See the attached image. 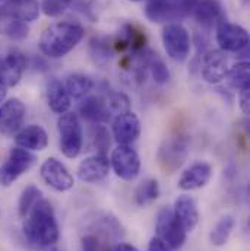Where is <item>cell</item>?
I'll list each match as a JSON object with an SVG mask.
<instances>
[{"label": "cell", "instance_id": "83f0119b", "mask_svg": "<svg viewBox=\"0 0 250 251\" xmlns=\"http://www.w3.org/2000/svg\"><path fill=\"white\" fill-rule=\"evenodd\" d=\"M225 77L228 79V83L237 91H242L245 88H250L249 62L242 60V62L236 63L234 66H231V69H228Z\"/></svg>", "mask_w": 250, "mask_h": 251}, {"label": "cell", "instance_id": "484cf974", "mask_svg": "<svg viewBox=\"0 0 250 251\" xmlns=\"http://www.w3.org/2000/svg\"><path fill=\"white\" fill-rule=\"evenodd\" d=\"M143 59H145L146 69L149 70L151 76L154 77V80L158 85H166L170 80V70L157 53H154L151 50H145Z\"/></svg>", "mask_w": 250, "mask_h": 251}, {"label": "cell", "instance_id": "7bdbcfd3", "mask_svg": "<svg viewBox=\"0 0 250 251\" xmlns=\"http://www.w3.org/2000/svg\"><path fill=\"white\" fill-rule=\"evenodd\" d=\"M0 215H1V212H0Z\"/></svg>", "mask_w": 250, "mask_h": 251}, {"label": "cell", "instance_id": "b9f144b4", "mask_svg": "<svg viewBox=\"0 0 250 251\" xmlns=\"http://www.w3.org/2000/svg\"><path fill=\"white\" fill-rule=\"evenodd\" d=\"M168 1H174V0H168Z\"/></svg>", "mask_w": 250, "mask_h": 251}, {"label": "cell", "instance_id": "ffe728a7", "mask_svg": "<svg viewBox=\"0 0 250 251\" xmlns=\"http://www.w3.org/2000/svg\"><path fill=\"white\" fill-rule=\"evenodd\" d=\"M194 19L203 26H217L224 18V6L221 0H197L193 9Z\"/></svg>", "mask_w": 250, "mask_h": 251}, {"label": "cell", "instance_id": "1f68e13d", "mask_svg": "<svg viewBox=\"0 0 250 251\" xmlns=\"http://www.w3.org/2000/svg\"><path fill=\"white\" fill-rule=\"evenodd\" d=\"M89 51L92 59L98 64H106L113 56V47L106 38H92L89 43Z\"/></svg>", "mask_w": 250, "mask_h": 251}, {"label": "cell", "instance_id": "836d02e7", "mask_svg": "<svg viewBox=\"0 0 250 251\" xmlns=\"http://www.w3.org/2000/svg\"><path fill=\"white\" fill-rule=\"evenodd\" d=\"M106 102L110 113H114L117 116L130 111V100L123 92H110Z\"/></svg>", "mask_w": 250, "mask_h": 251}, {"label": "cell", "instance_id": "d6a6232c", "mask_svg": "<svg viewBox=\"0 0 250 251\" xmlns=\"http://www.w3.org/2000/svg\"><path fill=\"white\" fill-rule=\"evenodd\" d=\"M81 251H109V243L106 234H86L81 240Z\"/></svg>", "mask_w": 250, "mask_h": 251}, {"label": "cell", "instance_id": "f546056e", "mask_svg": "<svg viewBox=\"0 0 250 251\" xmlns=\"http://www.w3.org/2000/svg\"><path fill=\"white\" fill-rule=\"evenodd\" d=\"M43 199V191L35 186H28L21 193L19 201H18V213L21 218H25L28 212Z\"/></svg>", "mask_w": 250, "mask_h": 251}, {"label": "cell", "instance_id": "7402d4cb", "mask_svg": "<svg viewBox=\"0 0 250 251\" xmlns=\"http://www.w3.org/2000/svg\"><path fill=\"white\" fill-rule=\"evenodd\" d=\"M3 6L13 18L25 24L34 22L41 10L38 0H6Z\"/></svg>", "mask_w": 250, "mask_h": 251}, {"label": "cell", "instance_id": "277c9868", "mask_svg": "<svg viewBox=\"0 0 250 251\" xmlns=\"http://www.w3.org/2000/svg\"><path fill=\"white\" fill-rule=\"evenodd\" d=\"M190 139L186 134H176L163 142L158 149L157 159L166 174H174L186 162L189 156Z\"/></svg>", "mask_w": 250, "mask_h": 251}, {"label": "cell", "instance_id": "ab89813d", "mask_svg": "<svg viewBox=\"0 0 250 251\" xmlns=\"http://www.w3.org/2000/svg\"><path fill=\"white\" fill-rule=\"evenodd\" d=\"M132 1H142V0H132Z\"/></svg>", "mask_w": 250, "mask_h": 251}, {"label": "cell", "instance_id": "60d3db41", "mask_svg": "<svg viewBox=\"0 0 250 251\" xmlns=\"http://www.w3.org/2000/svg\"><path fill=\"white\" fill-rule=\"evenodd\" d=\"M0 1H1V3H4V1H6V0H0Z\"/></svg>", "mask_w": 250, "mask_h": 251}, {"label": "cell", "instance_id": "8992f818", "mask_svg": "<svg viewBox=\"0 0 250 251\" xmlns=\"http://www.w3.org/2000/svg\"><path fill=\"white\" fill-rule=\"evenodd\" d=\"M155 231H157V237L161 238L171 250L182 249L186 241L188 232L180 224V221L176 218L173 209L170 207H163L158 212Z\"/></svg>", "mask_w": 250, "mask_h": 251}, {"label": "cell", "instance_id": "74e56055", "mask_svg": "<svg viewBox=\"0 0 250 251\" xmlns=\"http://www.w3.org/2000/svg\"><path fill=\"white\" fill-rule=\"evenodd\" d=\"M113 251H139L135 246H132V244H127V243H120V244H117L116 247H114V250Z\"/></svg>", "mask_w": 250, "mask_h": 251}, {"label": "cell", "instance_id": "5bb4252c", "mask_svg": "<svg viewBox=\"0 0 250 251\" xmlns=\"http://www.w3.org/2000/svg\"><path fill=\"white\" fill-rule=\"evenodd\" d=\"M27 66L28 60L19 50H10L4 57H0V79L7 88H13L21 82Z\"/></svg>", "mask_w": 250, "mask_h": 251}, {"label": "cell", "instance_id": "4dcf8cb0", "mask_svg": "<svg viewBox=\"0 0 250 251\" xmlns=\"http://www.w3.org/2000/svg\"><path fill=\"white\" fill-rule=\"evenodd\" d=\"M79 3H82V0H44L40 4V9L49 18H57L64 13L66 9L69 7H73V9L79 7Z\"/></svg>", "mask_w": 250, "mask_h": 251}, {"label": "cell", "instance_id": "7a4b0ae2", "mask_svg": "<svg viewBox=\"0 0 250 251\" xmlns=\"http://www.w3.org/2000/svg\"><path fill=\"white\" fill-rule=\"evenodd\" d=\"M85 29L79 24L56 22L47 26L38 41L41 53L50 59H60L69 54L83 38Z\"/></svg>", "mask_w": 250, "mask_h": 251}, {"label": "cell", "instance_id": "5b68a950", "mask_svg": "<svg viewBox=\"0 0 250 251\" xmlns=\"http://www.w3.org/2000/svg\"><path fill=\"white\" fill-rule=\"evenodd\" d=\"M57 130H59V137H60L62 153L69 159L76 158L81 153L82 143H83L79 117L70 111L64 113L57 120Z\"/></svg>", "mask_w": 250, "mask_h": 251}, {"label": "cell", "instance_id": "7c38bea8", "mask_svg": "<svg viewBox=\"0 0 250 251\" xmlns=\"http://www.w3.org/2000/svg\"><path fill=\"white\" fill-rule=\"evenodd\" d=\"M40 174L44 183L56 191H67L75 184L69 170L56 158L46 159L40 168Z\"/></svg>", "mask_w": 250, "mask_h": 251}, {"label": "cell", "instance_id": "d6986e66", "mask_svg": "<svg viewBox=\"0 0 250 251\" xmlns=\"http://www.w3.org/2000/svg\"><path fill=\"white\" fill-rule=\"evenodd\" d=\"M79 114L82 116V119L94 125L107 123L111 117V113L107 107L106 100L97 95L82 98V102L79 105Z\"/></svg>", "mask_w": 250, "mask_h": 251}, {"label": "cell", "instance_id": "2e32d148", "mask_svg": "<svg viewBox=\"0 0 250 251\" xmlns=\"http://www.w3.org/2000/svg\"><path fill=\"white\" fill-rule=\"evenodd\" d=\"M111 128H113V137L119 145H130L140 134V120L135 113L127 111L116 116Z\"/></svg>", "mask_w": 250, "mask_h": 251}, {"label": "cell", "instance_id": "ba28073f", "mask_svg": "<svg viewBox=\"0 0 250 251\" xmlns=\"http://www.w3.org/2000/svg\"><path fill=\"white\" fill-rule=\"evenodd\" d=\"M163 44L167 56L177 63H183L190 53V35L188 29L180 24H168L161 32Z\"/></svg>", "mask_w": 250, "mask_h": 251}, {"label": "cell", "instance_id": "f1b7e54d", "mask_svg": "<svg viewBox=\"0 0 250 251\" xmlns=\"http://www.w3.org/2000/svg\"><path fill=\"white\" fill-rule=\"evenodd\" d=\"M160 197V184L154 178H148L139 184L135 191V203L138 206H146Z\"/></svg>", "mask_w": 250, "mask_h": 251}, {"label": "cell", "instance_id": "ac0fdd59", "mask_svg": "<svg viewBox=\"0 0 250 251\" xmlns=\"http://www.w3.org/2000/svg\"><path fill=\"white\" fill-rule=\"evenodd\" d=\"M211 177H212V167L208 162L205 161L194 162L182 174L179 180V188L190 191V190L205 187L209 183Z\"/></svg>", "mask_w": 250, "mask_h": 251}, {"label": "cell", "instance_id": "30bf717a", "mask_svg": "<svg viewBox=\"0 0 250 251\" xmlns=\"http://www.w3.org/2000/svg\"><path fill=\"white\" fill-rule=\"evenodd\" d=\"M217 43L221 51L240 53L249 49V32L243 26L222 19L217 24Z\"/></svg>", "mask_w": 250, "mask_h": 251}, {"label": "cell", "instance_id": "d590c367", "mask_svg": "<svg viewBox=\"0 0 250 251\" xmlns=\"http://www.w3.org/2000/svg\"><path fill=\"white\" fill-rule=\"evenodd\" d=\"M239 105L243 114H250V88H245L239 91Z\"/></svg>", "mask_w": 250, "mask_h": 251}, {"label": "cell", "instance_id": "4fadbf2b", "mask_svg": "<svg viewBox=\"0 0 250 251\" xmlns=\"http://www.w3.org/2000/svg\"><path fill=\"white\" fill-rule=\"evenodd\" d=\"M200 73L208 83H220L228 72V59L221 50H209L203 53L200 60Z\"/></svg>", "mask_w": 250, "mask_h": 251}, {"label": "cell", "instance_id": "52a82bcc", "mask_svg": "<svg viewBox=\"0 0 250 251\" xmlns=\"http://www.w3.org/2000/svg\"><path fill=\"white\" fill-rule=\"evenodd\" d=\"M35 162V156L19 146L10 149L7 159L0 165V186L9 187L21 176H24Z\"/></svg>", "mask_w": 250, "mask_h": 251}, {"label": "cell", "instance_id": "603a6c76", "mask_svg": "<svg viewBox=\"0 0 250 251\" xmlns=\"http://www.w3.org/2000/svg\"><path fill=\"white\" fill-rule=\"evenodd\" d=\"M70 95L67 94L64 85L57 79H52L47 85V104L50 110L56 114H64L70 108Z\"/></svg>", "mask_w": 250, "mask_h": 251}, {"label": "cell", "instance_id": "e575fe53", "mask_svg": "<svg viewBox=\"0 0 250 251\" xmlns=\"http://www.w3.org/2000/svg\"><path fill=\"white\" fill-rule=\"evenodd\" d=\"M110 137L111 136H110L109 130L104 126H95V130H94V146L97 148V153L107 155V152L110 149V145H111V139Z\"/></svg>", "mask_w": 250, "mask_h": 251}, {"label": "cell", "instance_id": "e0dca14e", "mask_svg": "<svg viewBox=\"0 0 250 251\" xmlns=\"http://www.w3.org/2000/svg\"><path fill=\"white\" fill-rule=\"evenodd\" d=\"M16 146L27 149L29 152H40L44 151L49 145V134L47 131L38 125H29L22 127L15 134Z\"/></svg>", "mask_w": 250, "mask_h": 251}, {"label": "cell", "instance_id": "3957f363", "mask_svg": "<svg viewBox=\"0 0 250 251\" xmlns=\"http://www.w3.org/2000/svg\"><path fill=\"white\" fill-rule=\"evenodd\" d=\"M197 0H151L145 7V16L154 24H177L193 12Z\"/></svg>", "mask_w": 250, "mask_h": 251}, {"label": "cell", "instance_id": "6da1fadb", "mask_svg": "<svg viewBox=\"0 0 250 251\" xmlns=\"http://www.w3.org/2000/svg\"><path fill=\"white\" fill-rule=\"evenodd\" d=\"M24 219V235L31 246L37 249H47L57 243L59 224L53 204L49 200L41 199Z\"/></svg>", "mask_w": 250, "mask_h": 251}, {"label": "cell", "instance_id": "cb8c5ba5", "mask_svg": "<svg viewBox=\"0 0 250 251\" xmlns=\"http://www.w3.org/2000/svg\"><path fill=\"white\" fill-rule=\"evenodd\" d=\"M29 34V28L25 22L13 18L1 4L0 6V35H6L12 40H24Z\"/></svg>", "mask_w": 250, "mask_h": 251}, {"label": "cell", "instance_id": "8fae6325", "mask_svg": "<svg viewBox=\"0 0 250 251\" xmlns=\"http://www.w3.org/2000/svg\"><path fill=\"white\" fill-rule=\"evenodd\" d=\"M27 107L19 98H9L0 104V133L15 136L24 125Z\"/></svg>", "mask_w": 250, "mask_h": 251}, {"label": "cell", "instance_id": "44dd1931", "mask_svg": "<svg viewBox=\"0 0 250 251\" xmlns=\"http://www.w3.org/2000/svg\"><path fill=\"white\" fill-rule=\"evenodd\" d=\"M176 218L180 221V224L183 225V228L186 229V232H192L197 222H199V210H197V203L196 200L188 196H179L174 201V209H173Z\"/></svg>", "mask_w": 250, "mask_h": 251}, {"label": "cell", "instance_id": "d4e9b609", "mask_svg": "<svg viewBox=\"0 0 250 251\" xmlns=\"http://www.w3.org/2000/svg\"><path fill=\"white\" fill-rule=\"evenodd\" d=\"M67 94L70 95V98L75 100H82L85 98L94 88V82L89 76L82 75V73H75L70 75L66 79V85H64Z\"/></svg>", "mask_w": 250, "mask_h": 251}, {"label": "cell", "instance_id": "9a60e30c", "mask_svg": "<svg viewBox=\"0 0 250 251\" xmlns=\"http://www.w3.org/2000/svg\"><path fill=\"white\" fill-rule=\"evenodd\" d=\"M110 173V159L107 155L95 153L85 158L78 167V177L83 183L103 181Z\"/></svg>", "mask_w": 250, "mask_h": 251}, {"label": "cell", "instance_id": "8d00e7d4", "mask_svg": "<svg viewBox=\"0 0 250 251\" xmlns=\"http://www.w3.org/2000/svg\"><path fill=\"white\" fill-rule=\"evenodd\" d=\"M148 251H171V249L161 238L154 237L148 244Z\"/></svg>", "mask_w": 250, "mask_h": 251}, {"label": "cell", "instance_id": "f35d334b", "mask_svg": "<svg viewBox=\"0 0 250 251\" xmlns=\"http://www.w3.org/2000/svg\"><path fill=\"white\" fill-rule=\"evenodd\" d=\"M6 95H7V86H6V83L0 79V104L6 100Z\"/></svg>", "mask_w": 250, "mask_h": 251}, {"label": "cell", "instance_id": "4316f807", "mask_svg": "<svg viewBox=\"0 0 250 251\" xmlns=\"http://www.w3.org/2000/svg\"><path fill=\"white\" fill-rule=\"evenodd\" d=\"M234 226H236V219H234V216H231V215L222 216V218L217 222V225L212 228V231H211V234H209V240H211L212 246H215V247H222V246H225V244L228 243V240H230V235H231Z\"/></svg>", "mask_w": 250, "mask_h": 251}, {"label": "cell", "instance_id": "9c48e42d", "mask_svg": "<svg viewBox=\"0 0 250 251\" xmlns=\"http://www.w3.org/2000/svg\"><path fill=\"white\" fill-rule=\"evenodd\" d=\"M110 168H113L114 174L125 181L135 180L140 171V159L138 152L130 145H119L111 152Z\"/></svg>", "mask_w": 250, "mask_h": 251}]
</instances>
